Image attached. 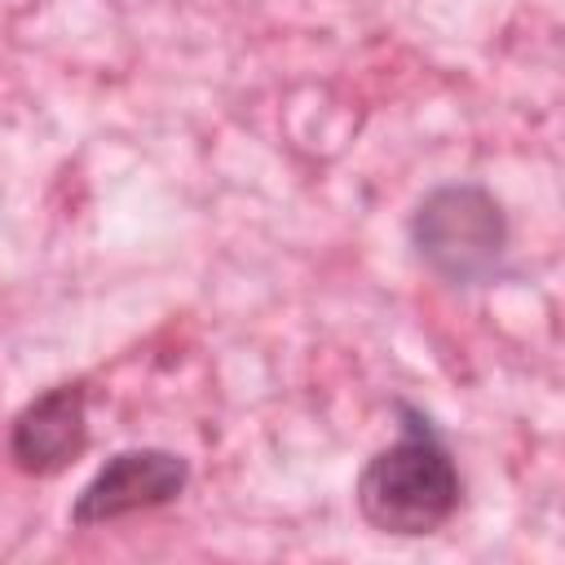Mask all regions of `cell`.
<instances>
[{"label":"cell","instance_id":"cell-4","mask_svg":"<svg viewBox=\"0 0 565 565\" xmlns=\"http://www.w3.org/2000/svg\"><path fill=\"white\" fill-rule=\"evenodd\" d=\"M88 450V388L62 380L35 393L9 424V459L26 477H57Z\"/></svg>","mask_w":565,"mask_h":565},{"label":"cell","instance_id":"cell-2","mask_svg":"<svg viewBox=\"0 0 565 565\" xmlns=\"http://www.w3.org/2000/svg\"><path fill=\"white\" fill-rule=\"evenodd\" d=\"M406 243L415 260L455 291H481L512 274V225L499 194L481 181L433 185L406 221Z\"/></svg>","mask_w":565,"mask_h":565},{"label":"cell","instance_id":"cell-1","mask_svg":"<svg viewBox=\"0 0 565 565\" xmlns=\"http://www.w3.org/2000/svg\"><path fill=\"white\" fill-rule=\"evenodd\" d=\"M393 415H397V441L380 446L362 463L353 503L375 534L424 539L437 534L459 512L463 477L424 406L397 397Z\"/></svg>","mask_w":565,"mask_h":565},{"label":"cell","instance_id":"cell-3","mask_svg":"<svg viewBox=\"0 0 565 565\" xmlns=\"http://www.w3.org/2000/svg\"><path fill=\"white\" fill-rule=\"evenodd\" d=\"M185 486H190V459L185 455H177L168 446H128V450H115L84 481V490L71 499L66 516L75 530L110 525V521L177 503L185 494Z\"/></svg>","mask_w":565,"mask_h":565}]
</instances>
